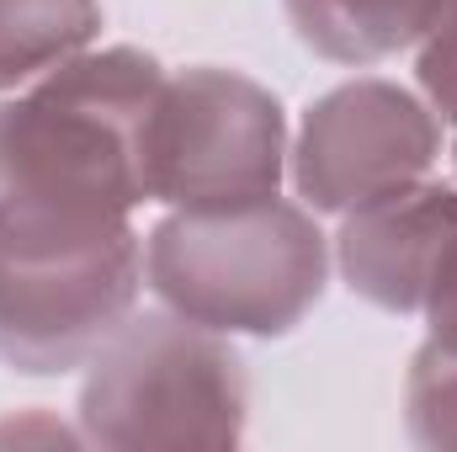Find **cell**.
<instances>
[{
	"instance_id": "6da1fadb",
	"label": "cell",
	"mask_w": 457,
	"mask_h": 452,
	"mask_svg": "<svg viewBox=\"0 0 457 452\" xmlns=\"http://www.w3.org/2000/svg\"><path fill=\"white\" fill-rule=\"evenodd\" d=\"M160 86V59L117 43L0 102V255H59L133 229Z\"/></svg>"
},
{
	"instance_id": "7a4b0ae2",
	"label": "cell",
	"mask_w": 457,
	"mask_h": 452,
	"mask_svg": "<svg viewBox=\"0 0 457 452\" xmlns=\"http://www.w3.org/2000/svg\"><path fill=\"white\" fill-rule=\"evenodd\" d=\"M330 245L309 208L261 197L245 208H176L144 239V282L165 309L219 336H293L325 298Z\"/></svg>"
},
{
	"instance_id": "3957f363",
	"label": "cell",
	"mask_w": 457,
	"mask_h": 452,
	"mask_svg": "<svg viewBox=\"0 0 457 452\" xmlns=\"http://www.w3.org/2000/svg\"><path fill=\"white\" fill-rule=\"evenodd\" d=\"M91 448H234L250 421L245 356L176 309L128 314L80 383Z\"/></svg>"
},
{
	"instance_id": "277c9868",
	"label": "cell",
	"mask_w": 457,
	"mask_h": 452,
	"mask_svg": "<svg viewBox=\"0 0 457 452\" xmlns=\"http://www.w3.org/2000/svg\"><path fill=\"white\" fill-rule=\"evenodd\" d=\"M287 165L282 102L219 64L165 75L144 128V181L149 203L165 208H245L277 197Z\"/></svg>"
},
{
	"instance_id": "5b68a950",
	"label": "cell",
	"mask_w": 457,
	"mask_h": 452,
	"mask_svg": "<svg viewBox=\"0 0 457 452\" xmlns=\"http://www.w3.org/2000/svg\"><path fill=\"white\" fill-rule=\"evenodd\" d=\"M138 293V229L59 255H0V362L27 378L75 372L122 331Z\"/></svg>"
},
{
	"instance_id": "8992f818",
	"label": "cell",
	"mask_w": 457,
	"mask_h": 452,
	"mask_svg": "<svg viewBox=\"0 0 457 452\" xmlns=\"http://www.w3.org/2000/svg\"><path fill=\"white\" fill-rule=\"evenodd\" d=\"M442 155V117L394 80H345L309 102L287 149L293 187L314 213H351L426 181Z\"/></svg>"
},
{
	"instance_id": "52a82bcc",
	"label": "cell",
	"mask_w": 457,
	"mask_h": 452,
	"mask_svg": "<svg viewBox=\"0 0 457 452\" xmlns=\"http://www.w3.org/2000/svg\"><path fill=\"white\" fill-rule=\"evenodd\" d=\"M341 219L336 266L345 288L383 314H420L426 288L457 239V187L415 181Z\"/></svg>"
},
{
	"instance_id": "ba28073f",
	"label": "cell",
	"mask_w": 457,
	"mask_h": 452,
	"mask_svg": "<svg viewBox=\"0 0 457 452\" xmlns=\"http://www.w3.org/2000/svg\"><path fill=\"white\" fill-rule=\"evenodd\" d=\"M282 11L293 38L314 59L367 70L404 48H420L447 0H282Z\"/></svg>"
},
{
	"instance_id": "9c48e42d",
	"label": "cell",
	"mask_w": 457,
	"mask_h": 452,
	"mask_svg": "<svg viewBox=\"0 0 457 452\" xmlns=\"http://www.w3.org/2000/svg\"><path fill=\"white\" fill-rule=\"evenodd\" d=\"M102 38V0H0V91H16Z\"/></svg>"
},
{
	"instance_id": "30bf717a",
	"label": "cell",
	"mask_w": 457,
	"mask_h": 452,
	"mask_svg": "<svg viewBox=\"0 0 457 452\" xmlns=\"http://www.w3.org/2000/svg\"><path fill=\"white\" fill-rule=\"evenodd\" d=\"M404 426H410L415 448L457 452V356H447L431 340H420V351L410 356Z\"/></svg>"
},
{
	"instance_id": "8fae6325",
	"label": "cell",
	"mask_w": 457,
	"mask_h": 452,
	"mask_svg": "<svg viewBox=\"0 0 457 452\" xmlns=\"http://www.w3.org/2000/svg\"><path fill=\"white\" fill-rule=\"evenodd\" d=\"M415 75H420V91H426L431 113L442 117V122H457V0H447L442 21L420 43Z\"/></svg>"
},
{
	"instance_id": "7c38bea8",
	"label": "cell",
	"mask_w": 457,
	"mask_h": 452,
	"mask_svg": "<svg viewBox=\"0 0 457 452\" xmlns=\"http://www.w3.org/2000/svg\"><path fill=\"white\" fill-rule=\"evenodd\" d=\"M420 320H426V340L442 346L447 356H457V239L447 245V255H442V266L426 288Z\"/></svg>"
},
{
	"instance_id": "4fadbf2b",
	"label": "cell",
	"mask_w": 457,
	"mask_h": 452,
	"mask_svg": "<svg viewBox=\"0 0 457 452\" xmlns=\"http://www.w3.org/2000/svg\"><path fill=\"white\" fill-rule=\"evenodd\" d=\"M0 437H16V442H27V437H48V442H86V437H70L64 426H54V421H37V415H32L27 426H16V421H11V426H0Z\"/></svg>"
},
{
	"instance_id": "5bb4252c",
	"label": "cell",
	"mask_w": 457,
	"mask_h": 452,
	"mask_svg": "<svg viewBox=\"0 0 457 452\" xmlns=\"http://www.w3.org/2000/svg\"><path fill=\"white\" fill-rule=\"evenodd\" d=\"M453 160H457V149H453Z\"/></svg>"
}]
</instances>
